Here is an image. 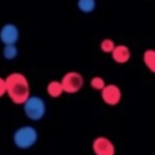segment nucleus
Here are the masks:
<instances>
[{
  "label": "nucleus",
  "instance_id": "7",
  "mask_svg": "<svg viewBox=\"0 0 155 155\" xmlns=\"http://www.w3.org/2000/svg\"><path fill=\"white\" fill-rule=\"evenodd\" d=\"M19 40V29L14 23H5L0 29V41L3 45H15Z\"/></svg>",
  "mask_w": 155,
  "mask_h": 155
},
{
  "label": "nucleus",
  "instance_id": "10",
  "mask_svg": "<svg viewBox=\"0 0 155 155\" xmlns=\"http://www.w3.org/2000/svg\"><path fill=\"white\" fill-rule=\"evenodd\" d=\"M143 63H144V65L151 72L155 74V49L144 51V53H143Z\"/></svg>",
  "mask_w": 155,
  "mask_h": 155
},
{
  "label": "nucleus",
  "instance_id": "5",
  "mask_svg": "<svg viewBox=\"0 0 155 155\" xmlns=\"http://www.w3.org/2000/svg\"><path fill=\"white\" fill-rule=\"evenodd\" d=\"M93 153L95 155H114L116 154V147L110 139L105 136H98L93 140Z\"/></svg>",
  "mask_w": 155,
  "mask_h": 155
},
{
  "label": "nucleus",
  "instance_id": "14",
  "mask_svg": "<svg viewBox=\"0 0 155 155\" xmlns=\"http://www.w3.org/2000/svg\"><path fill=\"white\" fill-rule=\"evenodd\" d=\"M90 86H91V88H94V90L102 91V90L105 88V86H106V83H105L104 78H101V76H94L93 79L90 80Z\"/></svg>",
  "mask_w": 155,
  "mask_h": 155
},
{
  "label": "nucleus",
  "instance_id": "2",
  "mask_svg": "<svg viewBox=\"0 0 155 155\" xmlns=\"http://www.w3.org/2000/svg\"><path fill=\"white\" fill-rule=\"evenodd\" d=\"M38 132L33 125H22L14 132L12 142L19 150H29L37 143Z\"/></svg>",
  "mask_w": 155,
  "mask_h": 155
},
{
  "label": "nucleus",
  "instance_id": "1",
  "mask_svg": "<svg viewBox=\"0 0 155 155\" xmlns=\"http://www.w3.org/2000/svg\"><path fill=\"white\" fill-rule=\"evenodd\" d=\"M7 95L15 105H23L30 97V84L27 78L21 72H12L5 78Z\"/></svg>",
  "mask_w": 155,
  "mask_h": 155
},
{
  "label": "nucleus",
  "instance_id": "8",
  "mask_svg": "<svg viewBox=\"0 0 155 155\" xmlns=\"http://www.w3.org/2000/svg\"><path fill=\"white\" fill-rule=\"evenodd\" d=\"M112 59L114 60L117 64H125L131 59V51L127 45H116V48L113 49Z\"/></svg>",
  "mask_w": 155,
  "mask_h": 155
},
{
  "label": "nucleus",
  "instance_id": "13",
  "mask_svg": "<svg viewBox=\"0 0 155 155\" xmlns=\"http://www.w3.org/2000/svg\"><path fill=\"white\" fill-rule=\"evenodd\" d=\"M99 48H101V51L104 52V53H112L113 49L116 48V44L112 38H104V40L101 41Z\"/></svg>",
  "mask_w": 155,
  "mask_h": 155
},
{
  "label": "nucleus",
  "instance_id": "3",
  "mask_svg": "<svg viewBox=\"0 0 155 155\" xmlns=\"http://www.w3.org/2000/svg\"><path fill=\"white\" fill-rule=\"evenodd\" d=\"M22 106H23L25 116L30 121H40L46 114V104L38 95H30Z\"/></svg>",
  "mask_w": 155,
  "mask_h": 155
},
{
  "label": "nucleus",
  "instance_id": "6",
  "mask_svg": "<svg viewBox=\"0 0 155 155\" xmlns=\"http://www.w3.org/2000/svg\"><path fill=\"white\" fill-rule=\"evenodd\" d=\"M121 90L117 84H106L105 88L101 91V98L109 106H116V105L120 104L121 101Z\"/></svg>",
  "mask_w": 155,
  "mask_h": 155
},
{
  "label": "nucleus",
  "instance_id": "12",
  "mask_svg": "<svg viewBox=\"0 0 155 155\" xmlns=\"http://www.w3.org/2000/svg\"><path fill=\"white\" fill-rule=\"evenodd\" d=\"M18 48H16V45H4V48H3V57H4L5 60H14L18 57Z\"/></svg>",
  "mask_w": 155,
  "mask_h": 155
},
{
  "label": "nucleus",
  "instance_id": "15",
  "mask_svg": "<svg viewBox=\"0 0 155 155\" xmlns=\"http://www.w3.org/2000/svg\"><path fill=\"white\" fill-rule=\"evenodd\" d=\"M7 94V86H5V78H0V98Z\"/></svg>",
  "mask_w": 155,
  "mask_h": 155
},
{
  "label": "nucleus",
  "instance_id": "4",
  "mask_svg": "<svg viewBox=\"0 0 155 155\" xmlns=\"http://www.w3.org/2000/svg\"><path fill=\"white\" fill-rule=\"evenodd\" d=\"M61 84L63 90L67 94H76L82 90L83 84H84V79L76 71H70V72L64 74V76L61 78Z\"/></svg>",
  "mask_w": 155,
  "mask_h": 155
},
{
  "label": "nucleus",
  "instance_id": "11",
  "mask_svg": "<svg viewBox=\"0 0 155 155\" xmlns=\"http://www.w3.org/2000/svg\"><path fill=\"white\" fill-rule=\"evenodd\" d=\"M78 8L83 14H91L97 7V0H78Z\"/></svg>",
  "mask_w": 155,
  "mask_h": 155
},
{
  "label": "nucleus",
  "instance_id": "9",
  "mask_svg": "<svg viewBox=\"0 0 155 155\" xmlns=\"http://www.w3.org/2000/svg\"><path fill=\"white\" fill-rule=\"evenodd\" d=\"M46 93H48V95L52 97V98H59V97L64 93L61 82H60V80H52V82H49L48 86H46Z\"/></svg>",
  "mask_w": 155,
  "mask_h": 155
}]
</instances>
